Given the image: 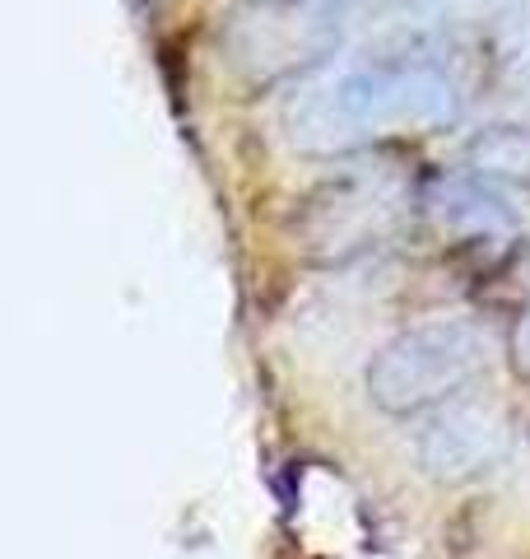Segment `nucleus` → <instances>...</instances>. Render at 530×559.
<instances>
[{
    "label": "nucleus",
    "instance_id": "nucleus-3",
    "mask_svg": "<svg viewBox=\"0 0 530 559\" xmlns=\"http://www.w3.org/2000/svg\"><path fill=\"white\" fill-rule=\"evenodd\" d=\"M511 355H517V369L530 378V312L521 318V326H517V336H511Z\"/></svg>",
    "mask_w": 530,
    "mask_h": 559
},
{
    "label": "nucleus",
    "instance_id": "nucleus-2",
    "mask_svg": "<svg viewBox=\"0 0 530 559\" xmlns=\"http://www.w3.org/2000/svg\"><path fill=\"white\" fill-rule=\"evenodd\" d=\"M489 345L466 318H433L405 326L368 364V396L386 415H419L442 406L484 369Z\"/></svg>",
    "mask_w": 530,
    "mask_h": 559
},
{
    "label": "nucleus",
    "instance_id": "nucleus-4",
    "mask_svg": "<svg viewBox=\"0 0 530 559\" xmlns=\"http://www.w3.org/2000/svg\"><path fill=\"white\" fill-rule=\"evenodd\" d=\"M252 5H285V0H252Z\"/></svg>",
    "mask_w": 530,
    "mask_h": 559
},
{
    "label": "nucleus",
    "instance_id": "nucleus-1",
    "mask_svg": "<svg viewBox=\"0 0 530 559\" xmlns=\"http://www.w3.org/2000/svg\"><path fill=\"white\" fill-rule=\"evenodd\" d=\"M461 112V90L433 61H377L326 80L289 103V135L303 150H349L377 135L442 127Z\"/></svg>",
    "mask_w": 530,
    "mask_h": 559
}]
</instances>
